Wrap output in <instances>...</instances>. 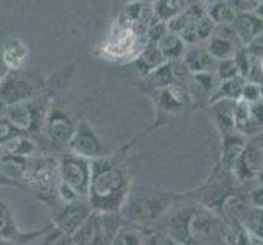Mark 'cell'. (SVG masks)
I'll list each match as a JSON object with an SVG mask.
<instances>
[{
	"instance_id": "6da1fadb",
	"label": "cell",
	"mask_w": 263,
	"mask_h": 245,
	"mask_svg": "<svg viewBox=\"0 0 263 245\" xmlns=\"http://www.w3.org/2000/svg\"><path fill=\"white\" fill-rule=\"evenodd\" d=\"M133 180L121 156H103L92 160L87 203L95 213H120L129 195Z\"/></svg>"
},
{
	"instance_id": "7a4b0ae2",
	"label": "cell",
	"mask_w": 263,
	"mask_h": 245,
	"mask_svg": "<svg viewBox=\"0 0 263 245\" xmlns=\"http://www.w3.org/2000/svg\"><path fill=\"white\" fill-rule=\"evenodd\" d=\"M59 183L58 159L51 156H34L26 162L25 174L20 180L28 192H31L41 203L48 204L51 210L58 206L56 190Z\"/></svg>"
},
{
	"instance_id": "3957f363",
	"label": "cell",
	"mask_w": 263,
	"mask_h": 245,
	"mask_svg": "<svg viewBox=\"0 0 263 245\" xmlns=\"http://www.w3.org/2000/svg\"><path fill=\"white\" fill-rule=\"evenodd\" d=\"M174 195L167 193H139L134 192L133 186L121 208V217L124 222L141 225L151 229V224L162 219L170 210Z\"/></svg>"
},
{
	"instance_id": "277c9868",
	"label": "cell",
	"mask_w": 263,
	"mask_h": 245,
	"mask_svg": "<svg viewBox=\"0 0 263 245\" xmlns=\"http://www.w3.org/2000/svg\"><path fill=\"white\" fill-rule=\"evenodd\" d=\"M149 44L147 26L133 25L128 20L118 22L103 44V56L118 62H134Z\"/></svg>"
},
{
	"instance_id": "5b68a950",
	"label": "cell",
	"mask_w": 263,
	"mask_h": 245,
	"mask_svg": "<svg viewBox=\"0 0 263 245\" xmlns=\"http://www.w3.org/2000/svg\"><path fill=\"white\" fill-rule=\"evenodd\" d=\"M58 172L59 180L70 185L80 198L87 201V192L92 175V160L76 156L72 152H66L58 159Z\"/></svg>"
},
{
	"instance_id": "8992f818",
	"label": "cell",
	"mask_w": 263,
	"mask_h": 245,
	"mask_svg": "<svg viewBox=\"0 0 263 245\" xmlns=\"http://www.w3.org/2000/svg\"><path fill=\"white\" fill-rule=\"evenodd\" d=\"M41 88V82L20 70H10L0 79V102L5 105L22 103L28 100Z\"/></svg>"
},
{
	"instance_id": "52a82bcc",
	"label": "cell",
	"mask_w": 263,
	"mask_h": 245,
	"mask_svg": "<svg viewBox=\"0 0 263 245\" xmlns=\"http://www.w3.org/2000/svg\"><path fill=\"white\" fill-rule=\"evenodd\" d=\"M67 152L76 154L88 160H95L98 157L106 156L105 147L100 141L98 134L95 133L93 126L87 120H80L76 124V129L67 144Z\"/></svg>"
},
{
	"instance_id": "ba28073f",
	"label": "cell",
	"mask_w": 263,
	"mask_h": 245,
	"mask_svg": "<svg viewBox=\"0 0 263 245\" xmlns=\"http://www.w3.org/2000/svg\"><path fill=\"white\" fill-rule=\"evenodd\" d=\"M92 213V208L88 206L85 199H80V201L70 204H58L52 210V225L72 237Z\"/></svg>"
},
{
	"instance_id": "9c48e42d",
	"label": "cell",
	"mask_w": 263,
	"mask_h": 245,
	"mask_svg": "<svg viewBox=\"0 0 263 245\" xmlns=\"http://www.w3.org/2000/svg\"><path fill=\"white\" fill-rule=\"evenodd\" d=\"M41 129L48 138V141L52 142L54 146L67 147L72 134H74L76 124L72 123L70 118L62 110H59L56 106H51L46 115H44Z\"/></svg>"
},
{
	"instance_id": "30bf717a",
	"label": "cell",
	"mask_w": 263,
	"mask_h": 245,
	"mask_svg": "<svg viewBox=\"0 0 263 245\" xmlns=\"http://www.w3.org/2000/svg\"><path fill=\"white\" fill-rule=\"evenodd\" d=\"M46 111H40L30 100L22 103L7 105L5 120L20 133H36L41 129Z\"/></svg>"
},
{
	"instance_id": "8fae6325",
	"label": "cell",
	"mask_w": 263,
	"mask_h": 245,
	"mask_svg": "<svg viewBox=\"0 0 263 245\" xmlns=\"http://www.w3.org/2000/svg\"><path fill=\"white\" fill-rule=\"evenodd\" d=\"M217 216L208 208H192L188 217V237L192 245L210 240L217 231Z\"/></svg>"
},
{
	"instance_id": "7c38bea8",
	"label": "cell",
	"mask_w": 263,
	"mask_h": 245,
	"mask_svg": "<svg viewBox=\"0 0 263 245\" xmlns=\"http://www.w3.org/2000/svg\"><path fill=\"white\" fill-rule=\"evenodd\" d=\"M263 163V150L255 139L247 141L246 147L240 152L237 160L231 167V172L239 181H246L250 178H257V174Z\"/></svg>"
},
{
	"instance_id": "4fadbf2b",
	"label": "cell",
	"mask_w": 263,
	"mask_h": 245,
	"mask_svg": "<svg viewBox=\"0 0 263 245\" xmlns=\"http://www.w3.org/2000/svg\"><path fill=\"white\" fill-rule=\"evenodd\" d=\"M232 26H234L235 34H237V38L243 48H247L253 40L258 38V36L263 33V20L253 12L237 13Z\"/></svg>"
},
{
	"instance_id": "5bb4252c",
	"label": "cell",
	"mask_w": 263,
	"mask_h": 245,
	"mask_svg": "<svg viewBox=\"0 0 263 245\" xmlns=\"http://www.w3.org/2000/svg\"><path fill=\"white\" fill-rule=\"evenodd\" d=\"M181 61L185 62L186 67L192 74H199V72H214L216 70V59L208 52L206 46L195 44V46H186Z\"/></svg>"
},
{
	"instance_id": "9a60e30c",
	"label": "cell",
	"mask_w": 263,
	"mask_h": 245,
	"mask_svg": "<svg viewBox=\"0 0 263 245\" xmlns=\"http://www.w3.org/2000/svg\"><path fill=\"white\" fill-rule=\"evenodd\" d=\"M213 121L216 128L219 129L221 136L235 133V120H234V110L235 102L234 100H217V102L210 103Z\"/></svg>"
},
{
	"instance_id": "2e32d148",
	"label": "cell",
	"mask_w": 263,
	"mask_h": 245,
	"mask_svg": "<svg viewBox=\"0 0 263 245\" xmlns=\"http://www.w3.org/2000/svg\"><path fill=\"white\" fill-rule=\"evenodd\" d=\"M0 239L12 240L20 245H23L26 239V232H22L16 228L12 208L8 206L2 195H0Z\"/></svg>"
},
{
	"instance_id": "e0dca14e",
	"label": "cell",
	"mask_w": 263,
	"mask_h": 245,
	"mask_svg": "<svg viewBox=\"0 0 263 245\" xmlns=\"http://www.w3.org/2000/svg\"><path fill=\"white\" fill-rule=\"evenodd\" d=\"M206 49L211 56L217 61H226L232 59L235 54L239 52L240 48H243L239 40H231V38H221V36L211 34V38L206 41Z\"/></svg>"
},
{
	"instance_id": "ac0fdd59",
	"label": "cell",
	"mask_w": 263,
	"mask_h": 245,
	"mask_svg": "<svg viewBox=\"0 0 263 245\" xmlns=\"http://www.w3.org/2000/svg\"><path fill=\"white\" fill-rule=\"evenodd\" d=\"M28 54L30 49L23 41L10 40L2 49V61L10 70H20L28 59Z\"/></svg>"
},
{
	"instance_id": "d6986e66",
	"label": "cell",
	"mask_w": 263,
	"mask_h": 245,
	"mask_svg": "<svg viewBox=\"0 0 263 245\" xmlns=\"http://www.w3.org/2000/svg\"><path fill=\"white\" fill-rule=\"evenodd\" d=\"M149 232H151V229H147V228H141V225H136V224L123 222L121 228L113 235L110 245H144Z\"/></svg>"
},
{
	"instance_id": "ffe728a7",
	"label": "cell",
	"mask_w": 263,
	"mask_h": 245,
	"mask_svg": "<svg viewBox=\"0 0 263 245\" xmlns=\"http://www.w3.org/2000/svg\"><path fill=\"white\" fill-rule=\"evenodd\" d=\"M247 144L246 136L240 133H231L222 136V144H221V150H222V163L226 165V168L231 170V167L234 165V162L237 160V157L240 156V152L243 150Z\"/></svg>"
},
{
	"instance_id": "44dd1931",
	"label": "cell",
	"mask_w": 263,
	"mask_h": 245,
	"mask_svg": "<svg viewBox=\"0 0 263 245\" xmlns=\"http://www.w3.org/2000/svg\"><path fill=\"white\" fill-rule=\"evenodd\" d=\"M164 62H167V61L164 59V56H162V52L157 48V44L149 43L147 46L141 51L139 56L136 58L134 64H136V69L139 70V74L142 77H146L154 69H157L159 66L164 64Z\"/></svg>"
},
{
	"instance_id": "7402d4cb",
	"label": "cell",
	"mask_w": 263,
	"mask_h": 245,
	"mask_svg": "<svg viewBox=\"0 0 263 245\" xmlns=\"http://www.w3.org/2000/svg\"><path fill=\"white\" fill-rule=\"evenodd\" d=\"M222 242L226 245H250L252 234L242 221L229 219L222 228Z\"/></svg>"
},
{
	"instance_id": "603a6c76",
	"label": "cell",
	"mask_w": 263,
	"mask_h": 245,
	"mask_svg": "<svg viewBox=\"0 0 263 245\" xmlns=\"http://www.w3.org/2000/svg\"><path fill=\"white\" fill-rule=\"evenodd\" d=\"M156 44H157V48L160 49L162 56H164V59L167 62L175 61V59H181L185 51H186V44L181 41L180 36L174 31H167Z\"/></svg>"
},
{
	"instance_id": "cb8c5ba5",
	"label": "cell",
	"mask_w": 263,
	"mask_h": 245,
	"mask_svg": "<svg viewBox=\"0 0 263 245\" xmlns=\"http://www.w3.org/2000/svg\"><path fill=\"white\" fill-rule=\"evenodd\" d=\"M243 84H246V79L240 76L229 79V80H221L219 84H217L214 93L211 95L208 105L217 102V100H234V102H237V100H240Z\"/></svg>"
},
{
	"instance_id": "d4e9b609",
	"label": "cell",
	"mask_w": 263,
	"mask_h": 245,
	"mask_svg": "<svg viewBox=\"0 0 263 245\" xmlns=\"http://www.w3.org/2000/svg\"><path fill=\"white\" fill-rule=\"evenodd\" d=\"M0 146H2L4 154L20 156V157H25V159L33 157L36 154V150H38V146H36V144L30 138H26V136H23V134L13 136V138L5 141L4 144H0Z\"/></svg>"
},
{
	"instance_id": "484cf974",
	"label": "cell",
	"mask_w": 263,
	"mask_h": 245,
	"mask_svg": "<svg viewBox=\"0 0 263 245\" xmlns=\"http://www.w3.org/2000/svg\"><path fill=\"white\" fill-rule=\"evenodd\" d=\"M26 162H28V159H25V157L4 154L2 159H0V174L20 185V180L26 168Z\"/></svg>"
},
{
	"instance_id": "4316f807",
	"label": "cell",
	"mask_w": 263,
	"mask_h": 245,
	"mask_svg": "<svg viewBox=\"0 0 263 245\" xmlns=\"http://www.w3.org/2000/svg\"><path fill=\"white\" fill-rule=\"evenodd\" d=\"M206 15L211 18V22L214 25H232L235 16H237V12H235L228 2H224V0H217V2L208 5Z\"/></svg>"
},
{
	"instance_id": "83f0119b",
	"label": "cell",
	"mask_w": 263,
	"mask_h": 245,
	"mask_svg": "<svg viewBox=\"0 0 263 245\" xmlns=\"http://www.w3.org/2000/svg\"><path fill=\"white\" fill-rule=\"evenodd\" d=\"M152 10L157 22L168 23L175 16H178L183 8H181L178 0H154Z\"/></svg>"
},
{
	"instance_id": "f1b7e54d",
	"label": "cell",
	"mask_w": 263,
	"mask_h": 245,
	"mask_svg": "<svg viewBox=\"0 0 263 245\" xmlns=\"http://www.w3.org/2000/svg\"><path fill=\"white\" fill-rule=\"evenodd\" d=\"M144 80H146V84L151 85V88H154V92H156V90H164L175 84L168 62H164V64L159 66L157 69H154L151 74L144 77Z\"/></svg>"
},
{
	"instance_id": "f546056e",
	"label": "cell",
	"mask_w": 263,
	"mask_h": 245,
	"mask_svg": "<svg viewBox=\"0 0 263 245\" xmlns=\"http://www.w3.org/2000/svg\"><path fill=\"white\" fill-rule=\"evenodd\" d=\"M242 222L249 229L253 239L263 242V210H260V208H250L246 213V219Z\"/></svg>"
},
{
	"instance_id": "4dcf8cb0",
	"label": "cell",
	"mask_w": 263,
	"mask_h": 245,
	"mask_svg": "<svg viewBox=\"0 0 263 245\" xmlns=\"http://www.w3.org/2000/svg\"><path fill=\"white\" fill-rule=\"evenodd\" d=\"M214 74H216V77H217V80H219V82L221 80H229V79H234V77L240 76L234 58L232 59H226V61H217Z\"/></svg>"
},
{
	"instance_id": "1f68e13d",
	"label": "cell",
	"mask_w": 263,
	"mask_h": 245,
	"mask_svg": "<svg viewBox=\"0 0 263 245\" xmlns=\"http://www.w3.org/2000/svg\"><path fill=\"white\" fill-rule=\"evenodd\" d=\"M56 198H58V204H70V203H76V201H80V199H82L74 188L61 180L58 183Z\"/></svg>"
},
{
	"instance_id": "d6a6232c",
	"label": "cell",
	"mask_w": 263,
	"mask_h": 245,
	"mask_svg": "<svg viewBox=\"0 0 263 245\" xmlns=\"http://www.w3.org/2000/svg\"><path fill=\"white\" fill-rule=\"evenodd\" d=\"M240 100H243V102H247V103L261 102V87L258 84H253V82L246 80L242 93H240Z\"/></svg>"
},
{
	"instance_id": "836d02e7",
	"label": "cell",
	"mask_w": 263,
	"mask_h": 245,
	"mask_svg": "<svg viewBox=\"0 0 263 245\" xmlns=\"http://www.w3.org/2000/svg\"><path fill=\"white\" fill-rule=\"evenodd\" d=\"M144 245H177L174 240H172L165 232H154L151 231L149 235L146 237V242Z\"/></svg>"
},
{
	"instance_id": "e575fe53",
	"label": "cell",
	"mask_w": 263,
	"mask_h": 245,
	"mask_svg": "<svg viewBox=\"0 0 263 245\" xmlns=\"http://www.w3.org/2000/svg\"><path fill=\"white\" fill-rule=\"evenodd\" d=\"M16 134H23V133L16 131L7 120H0V144H4L5 141H8Z\"/></svg>"
},
{
	"instance_id": "d590c367",
	"label": "cell",
	"mask_w": 263,
	"mask_h": 245,
	"mask_svg": "<svg viewBox=\"0 0 263 245\" xmlns=\"http://www.w3.org/2000/svg\"><path fill=\"white\" fill-rule=\"evenodd\" d=\"M228 2L235 12L237 13H243V12H252V5H250V0H224Z\"/></svg>"
},
{
	"instance_id": "8d00e7d4",
	"label": "cell",
	"mask_w": 263,
	"mask_h": 245,
	"mask_svg": "<svg viewBox=\"0 0 263 245\" xmlns=\"http://www.w3.org/2000/svg\"><path fill=\"white\" fill-rule=\"evenodd\" d=\"M250 203H252V208H260V210H263V185H258L255 190H252Z\"/></svg>"
},
{
	"instance_id": "74e56055",
	"label": "cell",
	"mask_w": 263,
	"mask_h": 245,
	"mask_svg": "<svg viewBox=\"0 0 263 245\" xmlns=\"http://www.w3.org/2000/svg\"><path fill=\"white\" fill-rule=\"evenodd\" d=\"M7 185H18V183H15V181H12V180H8L7 177H4L2 174H0V186H7Z\"/></svg>"
},
{
	"instance_id": "f35d334b",
	"label": "cell",
	"mask_w": 263,
	"mask_h": 245,
	"mask_svg": "<svg viewBox=\"0 0 263 245\" xmlns=\"http://www.w3.org/2000/svg\"><path fill=\"white\" fill-rule=\"evenodd\" d=\"M253 139L257 141V144H258V146L261 147V150H263V131H260L257 136H253Z\"/></svg>"
},
{
	"instance_id": "ab89813d",
	"label": "cell",
	"mask_w": 263,
	"mask_h": 245,
	"mask_svg": "<svg viewBox=\"0 0 263 245\" xmlns=\"http://www.w3.org/2000/svg\"><path fill=\"white\" fill-rule=\"evenodd\" d=\"M257 178H258V181H260V185H263V163H261V167H260L258 174H257Z\"/></svg>"
},
{
	"instance_id": "60d3db41",
	"label": "cell",
	"mask_w": 263,
	"mask_h": 245,
	"mask_svg": "<svg viewBox=\"0 0 263 245\" xmlns=\"http://www.w3.org/2000/svg\"><path fill=\"white\" fill-rule=\"evenodd\" d=\"M0 245H20L16 242H12V240H5V239H0Z\"/></svg>"
},
{
	"instance_id": "b9f144b4",
	"label": "cell",
	"mask_w": 263,
	"mask_h": 245,
	"mask_svg": "<svg viewBox=\"0 0 263 245\" xmlns=\"http://www.w3.org/2000/svg\"><path fill=\"white\" fill-rule=\"evenodd\" d=\"M129 2H146V4H154V0H129Z\"/></svg>"
},
{
	"instance_id": "7bdbcfd3",
	"label": "cell",
	"mask_w": 263,
	"mask_h": 245,
	"mask_svg": "<svg viewBox=\"0 0 263 245\" xmlns=\"http://www.w3.org/2000/svg\"><path fill=\"white\" fill-rule=\"evenodd\" d=\"M203 2H204L206 5H211V4H214V2H217V0H203Z\"/></svg>"
},
{
	"instance_id": "ee69618b",
	"label": "cell",
	"mask_w": 263,
	"mask_h": 245,
	"mask_svg": "<svg viewBox=\"0 0 263 245\" xmlns=\"http://www.w3.org/2000/svg\"><path fill=\"white\" fill-rule=\"evenodd\" d=\"M2 156H4V150H2V146H0V159H2Z\"/></svg>"
},
{
	"instance_id": "f6af8a7d",
	"label": "cell",
	"mask_w": 263,
	"mask_h": 245,
	"mask_svg": "<svg viewBox=\"0 0 263 245\" xmlns=\"http://www.w3.org/2000/svg\"><path fill=\"white\" fill-rule=\"evenodd\" d=\"M260 87H261V100H263V84H261Z\"/></svg>"
},
{
	"instance_id": "bcb514c9",
	"label": "cell",
	"mask_w": 263,
	"mask_h": 245,
	"mask_svg": "<svg viewBox=\"0 0 263 245\" xmlns=\"http://www.w3.org/2000/svg\"><path fill=\"white\" fill-rule=\"evenodd\" d=\"M260 58H261V61H263V52H260Z\"/></svg>"
},
{
	"instance_id": "7dc6e473",
	"label": "cell",
	"mask_w": 263,
	"mask_h": 245,
	"mask_svg": "<svg viewBox=\"0 0 263 245\" xmlns=\"http://www.w3.org/2000/svg\"><path fill=\"white\" fill-rule=\"evenodd\" d=\"M221 245H226V243H224V242H222V243H221Z\"/></svg>"
}]
</instances>
